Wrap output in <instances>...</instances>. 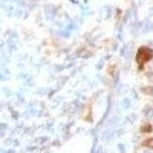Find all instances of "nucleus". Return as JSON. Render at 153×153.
Listing matches in <instances>:
<instances>
[{"mask_svg": "<svg viewBox=\"0 0 153 153\" xmlns=\"http://www.w3.org/2000/svg\"><path fill=\"white\" fill-rule=\"evenodd\" d=\"M152 58H153V49L149 48V46H141V48L138 49L136 57H135V60H136V63L139 65V68H143L146 63H149Z\"/></svg>", "mask_w": 153, "mask_h": 153, "instance_id": "f257e3e1", "label": "nucleus"}, {"mask_svg": "<svg viewBox=\"0 0 153 153\" xmlns=\"http://www.w3.org/2000/svg\"><path fill=\"white\" fill-rule=\"evenodd\" d=\"M143 146L147 147V149H153V138H147L143 141Z\"/></svg>", "mask_w": 153, "mask_h": 153, "instance_id": "7ed1b4c3", "label": "nucleus"}, {"mask_svg": "<svg viewBox=\"0 0 153 153\" xmlns=\"http://www.w3.org/2000/svg\"><path fill=\"white\" fill-rule=\"evenodd\" d=\"M153 130V126L152 124H143V127H141V132L143 133H150Z\"/></svg>", "mask_w": 153, "mask_h": 153, "instance_id": "f03ea898", "label": "nucleus"}, {"mask_svg": "<svg viewBox=\"0 0 153 153\" xmlns=\"http://www.w3.org/2000/svg\"><path fill=\"white\" fill-rule=\"evenodd\" d=\"M109 74H112V78L115 80V78H117V75H118V72H117V66H115V65H112L110 68H109V71H107Z\"/></svg>", "mask_w": 153, "mask_h": 153, "instance_id": "20e7f679", "label": "nucleus"}]
</instances>
